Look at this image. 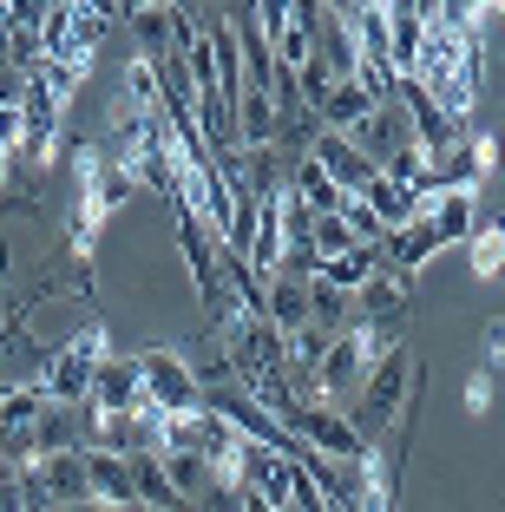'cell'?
<instances>
[{
  "mask_svg": "<svg viewBox=\"0 0 505 512\" xmlns=\"http://www.w3.org/2000/svg\"><path fill=\"white\" fill-rule=\"evenodd\" d=\"M112 362V329L105 322H86L79 335H66V342H53L40 355V388H46V401H60V407H86V394H92V381H99V368Z\"/></svg>",
  "mask_w": 505,
  "mask_h": 512,
  "instance_id": "6da1fadb",
  "label": "cell"
},
{
  "mask_svg": "<svg viewBox=\"0 0 505 512\" xmlns=\"http://www.w3.org/2000/svg\"><path fill=\"white\" fill-rule=\"evenodd\" d=\"M138 388H145V407H158V414L204 407V381L191 375L184 348H138Z\"/></svg>",
  "mask_w": 505,
  "mask_h": 512,
  "instance_id": "7a4b0ae2",
  "label": "cell"
},
{
  "mask_svg": "<svg viewBox=\"0 0 505 512\" xmlns=\"http://www.w3.org/2000/svg\"><path fill=\"white\" fill-rule=\"evenodd\" d=\"M145 407V388H138V355H112V362L99 368V381H92L86 394V421H125V414H138Z\"/></svg>",
  "mask_w": 505,
  "mask_h": 512,
  "instance_id": "3957f363",
  "label": "cell"
},
{
  "mask_svg": "<svg viewBox=\"0 0 505 512\" xmlns=\"http://www.w3.org/2000/svg\"><path fill=\"white\" fill-rule=\"evenodd\" d=\"M309 158L328 171V178L342 184V197H368V184L381 178V171L361 158V145L348 132H315V145H309Z\"/></svg>",
  "mask_w": 505,
  "mask_h": 512,
  "instance_id": "277c9868",
  "label": "cell"
},
{
  "mask_svg": "<svg viewBox=\"0 0 505 512\" xmlns=\"http://www.w3.org/2000/svg\"><path fill=\"white\" fill-rule=\"evenodd\" d=\"M348 138L361 145V158H368L374 171H381L387 158H401L407 145H420V138H414V125H407V112L394 106V99H387V106H374V112H368V119H361Z\"/></svg>",
  "mask_w": 505,
  "mask_h": 512,
  "instance_id": "5b68a950",
  "label": "cell"
},
{
  "mask_svg": "<svg viewBox=\"0 0 505 512\" xmlns=\"http://www.w3.org/2000/svg\"><path fill=\"white\" fill-rule=\"evenodd\" d=\"M361 381H368V355H361V329H348V335H335L328 355L315 362V388H322V401L335 407L348 388H361Z\"/></svg>",
  "mask_w": 505,
  "mask_h": 512,
  "instance_id": "8992f818",
  "label": "cell"
},
{
  "mask_svg": "<svg viewBox=\"0 0 505 512\" xmlns=\"http://www.w3.org/2000/svg\"><path fill=\"white\" fill-rule=\"evenodd\" d=\"M79 453H86V486H92V506L138 512V493H132V460H125V453H105V447H79Z\"/></svg>",
  "mask_w": 505,
  "mask_h": 512,
  "instance_id": "52a82bcc",
  "label": "cell"
},
{
  "mask_svg": "<svg viewBox=\"0 0 505 512\" xmlns=\"http://www.w3.org/2000/svg\"><path fill=\"white\" fill-rule=\"evenodd\" d=\"M407 302H414V276H401V270H374L368 283L355 289V329H361V322H401V316H407Z\"/></svg>",
  "mask_w": 505,
  "mask_h": 512,
  "instance_id": "ba28073f",
  "label": "cell"
},
{
  "mask_svg": "<svg viewBox=\"0 0 505 512\" xmlns=\"http://www.w3.org/2000/svg\"><path fill=\"white\" fill-rule=\"evenodd\" d=\"M269 53H276V73H302L315 60V7H296L289 0L283 27L269 33Z\"/></svg>",
  "mask_w": 505,
  "mask_h": 512,
  "instance_id": "9c48e42d",
  "label": "cell"
},
{
  "mask_svg": "<svg viewBox=\"0 0 505 512\" xmlns=\"http://www.w3.org/2000/svg\"><path fill=\"white\" fill-rule=\"evenodd\" d=\"M440 250H446V243H440V230H433L427 217H414L407 230H394V237L381 243V263H387V270H401V276H420V270H427V263H433Z\"/></svg>",
  "mask_w": 505,
  "mask_h": 512,
  "instance_id": "30bf717a",
  "label": "cell"
},
{
  "mask_svg": "<svg viewBox=\"0 0 505 512\" xmlns=\"http://www.w3.org/2000/svg\"><path fill=\"white\" fill-rule=\"evenodd\" d=\"M420 27H427V7H414V0H387V66L394 73H414L420 60Z\"/></svg>",
  "mask_w": 505,
  "mask_h": 512,
  "instance_id": "8fae6325",
  "label": "cell"
},
{
  "mask_svg": "<svg viewBox=\"0 0 505 512\" xmlns=\"http://www.w3.org/2000/svg\"><path fill=\"white\" fill-rule=\"evenodd\" d=\"M289 191H296L315 217H342V204H348V197H342V184L328 178V171L315 165V158H296V165H289Z\"/></svg>",
  "mask_w": 505,
  "mask_h": 512,
  "instance_id": "7c38bea8",
  "label": "cell"
},
{
  "mask_svg": "<svg viewBox=\"0 0 505 512\" xmlns=\"http://www.w3.org/2000/svg\"><path fill=\"white\" fill-rule=\"evenodd\" d=\"M374 112V99L355 86V79H335V86L322 92V106H315V119H322V132H355L361 119Z\"/></svg>",
  "mask_w": 505,
  "mask_h": 512,
  "instance_id": "4fadbf2b",
  "label": "cell"
},
{
  "mask_svg": "<svg viewBox=\"0 0 505 512\" xmlns=\"http://www.w3.org/2000/svg\"><path fill=\"white\" fill-rule=\"evenodd\" d=\"M263 316H269V329H283V335L309 329V283H296V276H269Z\"/></svg>",
  "mask_w": 505,
  "mask_h": 512,
  "instance_id": "5bb4252c",
  "label": "cell"
},
{
  "mask_svg": "<svg viewBox=\"0 0 505 512\" xmlns=\"http://www.w3.org/2000/svg\"><path fill=\"white\" fill-rule=\"evenodd\" d=\"M40 414H46L40 381H7V388H0V434H33Z\"/></svg>",
  "mask_w": 505,
  "mask_h": 512,
  "instance_id": "9a60e30c",
  "label": "cell"
},
{
  "mask_svg": "<svg viewBox=\"0 0 505 512\" xmlns=\"http://www.w3.org/2000/svg\"><path fill=\"white\" fill-rule=\"evenodd\" d=\"M460 250H466V276L473 283H499L505 276V224H479Z\"/></svg>",
  "mask_w": 505,
  "mask_h": 512,
  "instance_id": "2e32d148",
  "label": "cell"
},
{
  "mask_svg": "<svg viewBox=\"0 0 505 512\" xmlns=\"http://www.w3.org/2000/svg\"><path fill=\"white\" fill-rule=\"evenodd\" d=\"M361 204H368V211L381 217V230H387V237H394V230H407V224H414V191H407V184H394V178H374Z\"/></svg>",
  "mask_w": 505,
  "mask_h": 512,
  "instance_id": "e0dca14e",
  "label": "cell"
},
{
  "mask_svg": "<svg viewBox=\"0 0 505 512\" xmlns=\"http://www.w3.org/2000/svg\"><path fill=\"white\" fill-rule=\"evenodd\" d=\"M158 467H164V480H171V493H178L184 506L210 486V460L204 453H158Z\"/></svg>",
  "mask_w": 505,
  "mask_h": 512,
  "instance_id": "ac0fdd59",
  "label": "cell"
},
{
  "mask_svg": "<svg viewBox=\"0 0 505 512\" xmlns=\"http://www.w3.org/2000/svg\"><path fill=\"white\" fill-rule=\"evenodd\" d=\"M132 33H138V53L145 60H171V33H164V7H132Z\"/></svg>",
  "mask_w": 505,
  "mask_h": 512,
  "instance_id": "d6986e66",
  "label": "cell"
},
{
  "mask_svg": "<svg viewBox=\"0 0 505 512\" xmlns=\"http://www.w3.org/2000/svg\"><path fill=\"white\" fill-rule=\"evenodd\" d=\"M466 158H473V178H499V132H486V125H473L466 132Z\"/></svg>",
  "mask_w": 505,
  "mask_h": 512,
  "instance_id": "ffe728a7",
  "label": "cell"
},
{
  "mask_svg": "<svg viewBox=\"0 0 505 512\" xmlns=\"http://www.w3.org/2000/svg\"><path fill=\"white\" fill-rule=\"evenodd\" d=\"M138 197V184H132V171H119V165H105V178H99V204H105V217L112 211H125Z\"/></svg>",
  "mask_w": 505,
  "mask_h": 512,
  "instance_id": "44dd1931",
  "label": "cell"
},
{
  "mask_svg": "<svg viewBox=\"0 0 505 512\" xmlns=\"http://www.w3.org/2000/svg\"><path fill=\"white\" fill-rule=\"evenodd\" d=\"M492 407V368H479V375H466V414H486Z\"/></svg>",
  "mask_w": 505,
  "mask_h": 512,
  "instance_id": "7402d4cb",
  "label": "cell"
},
{
  "mask_svg": "<svg viewBox=\"0 0 505 512\" xmlns=\"http://www.w3.org/2000/svg\"><path fill=\"white\" fill-rule=\"evenodd\" d=\"M243 512H276V506H263V499H256V493H243Z\"/></svg>",
  "mask_w": 505,
  "mask_h": 512,
  "instance_id": "603a6c76",
  "label": "cell"
}]
</instances>
